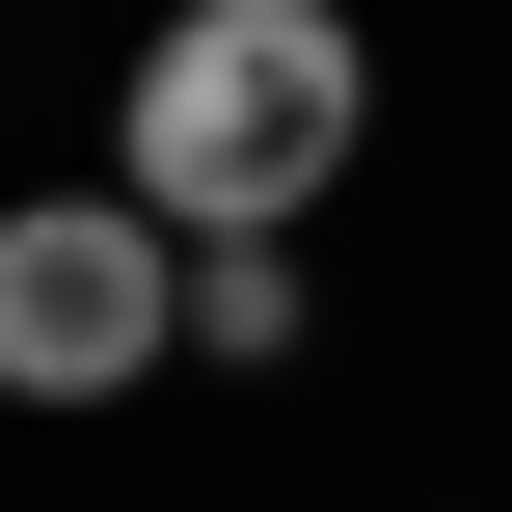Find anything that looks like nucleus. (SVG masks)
I'll use <instances>...</instances> for the list:
<instances>
[{"label":"nucleus","mask_w":512,"mask_h":512,"mask_svg":"<svg viewBox=\"0 0 512 512\" xmlns=\"http://www.w3.org/2000/svg\"><path fill=\"white\" fill-rule=\"evenodd\" d=\"M189 351L270 378V351H297V243H189Z\"/></svg>","instance_id":"obj_3"},{"label":"nucleus","mask_w":512,"mask_h":512,"mask_svg":"<svg viewBox=\"0 0 512 512\" xmlns=\"http://www.w3.org/2000/svg\"><path fill=\"white\" fill-rule=\"evenodd\" d=\"M351 162H378V54H351V0H189V27L108 81V189H135L162 243H297Z\"/></svg>","instance_id":"obj_1"},{"label":"nucleus","mask_w":512,"mask_h":512,"mask_svg":"<svg viewBox=\"0 0 512 512\" xmlns=\"http://www.w3.org/2000/svg\"><path fill=\"white\" fill-rule=\"evenodd\" d=\"M189 351V243L135 189H27L0 216V405H135Z\"/></svg>","instance_id":"obj_2"}]
</instances>
